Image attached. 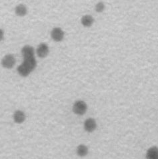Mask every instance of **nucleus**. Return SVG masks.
Instances as JSON below:
<instances>
[{"label": "nucleus", "mask_w": 158, "mask_h": 159, "mask_svg": "<svg viewBox=\"0 0 158 159\" xmlns=\"http://www.w3.org/2000/svg\"><path fill=\"white\" fill-rule=\"evenodd\" d=\"M24 61L17 68V73L21 77H27L36 68L37 61L33 56H23Z\"/></svg>", "instance_id": "nucleus-1"}, {"label": "nucleus", "mask_w": 158, "mask_h": 159, "mask_svg": "<svg viewBox=\"0 0 158 159\" xmlns=\"http://www.w3.org/2000/svg\"><path fill=\"white\" fill-rule=\"evenodd\" d=\"M73 112L77 115H83L87 110V104L83 100H77L73 105Z\"/></svg>", "instance_id": "nucleus-2"}, {"label": "nucleus", "mask_w": 158, "mask_h": 159, "mask_svg": "<svg viewBox=\"0 0 158 159\" xmlns=\"http://www.w3.org/2000/svg\"><path fill=\"white\" fill-rule=\"evenodd\" d=\"M16 60L14 55L7 54L2 60L1 64L4 68L11 69L14 67Z\"/></svg>", "instance_id": "nucleus-3"}, {"label": "nucleus", "mask_w": 158, "mask_h": 159, "mask_svg": "<svg viewBox=\"0 0 158 159\" xmlns=\"http://www.w3.org/2000/svg\"><path fill=\"white\" fill-rule=\"evenodd\" d=\"M65 36V33L64 30L61 28L56 27L53 28L51 32V37L54 41L56 42H61Z\"/></svg>", "instance_id": "nucleus-4"}, {"label": "nucleus", "mask_w": 158, "mask_h": 159, "mask_svg": "<svg viewBox=\"0 0 158 159\" xmlns=\"http://www.w3.org/2000/svg\"><path fill=\"white\" fill-rule=\"evenodd\" d=\"M36 52L39 58H44L49 54L50 48L46 43H41L38 45L36 50Z\"/></svg>", "instance_id": "nucleus-5"}, {"label": "nucleus", "mask_w": 158, "mask_h": 159, "mask_svg": "<svg viewBox=\"0 0 158 159\" xmlns=\"http://www.w3.org/2000/svg\"><path fill=\"white\" fill-rule=\"evenodd\" d=\"M83 127H84V129L86 132L90 133V132H93L95 130L96 128H97V123H96L94 118H89L84 122Z\"/></svg>", "instance_id": "nucleus-6"}, {"label": "nucleus", "mask_w": 158, "mask_h": 159, "mask_svg": "<svg viewBox=\"0 0 158 159\" xmlns=\"http://www.w3.org/2000/svg\"><path fill=\"white\" fill-rule=\"evenodd\" d=\"M94 18L91 15L83 16L81 19V24L85 28H90L94 24Z\"/></svg>", "instance_id": "nucleus-7"}, {"label": "nucleus", "mask_w": 158, "mask_h": 159, "mask_svg": "<svg viewBox=\"0 0 158 159\" xmlns=\"http://www.w3.org/2000/svg\"><path fill=\"white\" fill-rule=\"evenodd\" d=\"M25 114L21 110H17L14 113V120L16 124H22L25 122Z\"/></svg>", "instance_id": "nucleus-8"}, {"label": "nucleus", "mask_w": 158, "mask_h": 159, "mask_svg": "<svg viewBox=\"0 0 158 159\" xmlns=\"http://www.w3.org/2000/svg\"><path fill=\"white\" fill-rule=\"evenodd\" d=\"M15 14L18 17H24L28 14V8L24 4L20 3L15 6Z\"/></svg>", "instance_id": "nucleus-9"}, {"label": "nucleus", "mask_w": 158, "mask_h": 159, "mask_svg": "<svg viewBox=\"0 0 158 159\" xmlns=\"http://www.w3.org/2000/svg\"><path fill=\"white\" fill-rule=\"evenodd\" d=\"M146 158L158 159V147H152L149 148L146 152Z\"/></svg>", "instance_id": "nucleus-10"}, {"label": "nucleus", "mask_w": 158, "mask_h": 159, "mask_svg": "<svg viewBox=\"0 0 158 159\" xmlns=\"http://www.w3.org/2000/svg\"><path fill=\"white\" fill-rule=\"evenodd\" d=\"M88 148L84 144H80L77 147L76 152L79 157H84L88 154Z\"/></svg>", "instance_id": "nucleus-11"}, {"label": "nucleus", "mask_w": 158, "mask_h": 159, "mask_svg": "<svg viewBox=\"0 0 158 159\" xmlns=\"http://www.w3.org/2000/svg\"><path fill=\"white\" fill-rule=\"evenodd\" d=\"M105 9V6L103 2H99L98 3H96L95 6V10L98 13H102Z\"/></svg>", "instance_id": "nucleus-12"}, {"label": "nucleus", "mask_w": 158, "mask_h": 159, "mask_svg": "<svg viewBox=\"0 0 158 159\" xmlns=\"http://www.w3.org/2000/svg\"><path fill=\"white\" fill-rule=\"evenodd\" d=\"M4 39V32L3 30L0 29V42H2Z\"/></svg>", "instance_id": "nucleus-13"}]
</instances>
